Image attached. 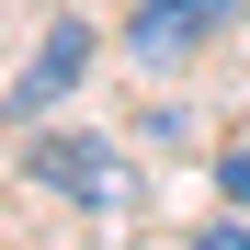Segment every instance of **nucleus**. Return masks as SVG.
<instances>
[{
    "label": "nucleus",
    "mask_w": 250,
    "mask_h": 250,
    "mask_svg": "<svg viewBox=\"0 0 250 250\" xmlns=\"http://www.w3.org/2000/svg\"><path fill=\"white\" fill-rule=\"evenodd\" d=\"M228 34H239V0H137L114 46L137 57V68H159V80H171V68H193V57H216Z\"/></svg>",
    "instance_id": "f03ea898"
},
{
    "label": "nucleus",
    "mask_w": 250,
    "mask_h": 250,
    "mask_svg": "<svg viewBox=\"0 0 250 250\" xmlns=\"http://www.w3.org/2000/svg\"><path fill=\"white\" fill-rule=\"evenodd\" d=\"M216 205H239V216H250V137L216 148Z\"/></svg>",
    "instance_id": "20e7f679"
},
{
    "label": "nucleus",
    "mask_w": 250,
    "mask_h": 250,
    "mask_svg": "<svg viewBox=\"0 0 250 250\" xmlns=\"http://www.w3.org/2000/svg\"><path fill=\"white\" fill-rule=\"evenodd\" d=\"M23 182H46L57 205H80V216H125V205H137L125 148H114V137H80V125H57V137H23Z\"/></svg>",
    "instance_id": "f257e3e1"
},
{
    "label": "nucleus",
    "mask_w": 250,
    "mask_h": 250,
    "mask_svg": "<svg viewBox=\"0 0 250 250\" xmlns=\"http://www.w3.org/2000/svg\"><path fill=\"white\" fill-rule=\"evenodd\" d=\"M91 57H103V34L80 23V12H57L46 34H34V68H12V91H0V125H12V137H23V125H46L80 80H91Z\"/></svg>",
    "instance_id": "7ed1b4c3"
}]
</instances>
